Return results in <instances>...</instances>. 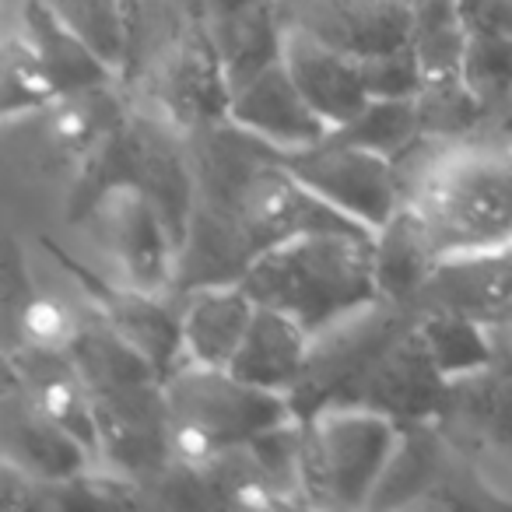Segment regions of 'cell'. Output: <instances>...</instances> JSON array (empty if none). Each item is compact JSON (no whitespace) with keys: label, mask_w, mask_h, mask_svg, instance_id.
Wrapping results in <instances>:
<instances>
[{"label":"cell","mask_w":512,"mask_h":512,"mask_svg":"<svg viewBox=\"0 0 512 512\" xmlns=\"http://www.w3.org/2000/svg\"><path fill=\"white\" fill-rule=\"evenodd\" d=\"M467 36H512V0H456Z\"/></svg>","instance_id":"1f68e13d"},{"label":"cell","mask_w":512,"mask_h":512,"mask_svg":"<svg viewBox=\"0 0 512 512\" xmlns=\"http://www.w3.org/2000/svg\"><path fill=\"white\" fill-rule=\"evenodd\" d=\"M228 92L285 53V18L278 0H260L253 8L211 25Z\"/></svg>","instance_id":"603a6c76"},{"label":"cell","mask_w":512,"mask_h":512,"mask_svg":"<svg viewBox=\"0 0 512 512\" xmlns=\"http://www.w3.org/2000/svg\"><path fill=\"white\" fill-rule=\"evenodd\" d=\"M505 330V337H509V341H512V327H502Z\"/></svg>","instance_id":"836d02e7"},{"label":"cell","mask_w":512,"mask_h":512,"mask_svg":"<svg viewBox=\"0 0 512 512\" xmlns=\"http://www.w3.org/2000/svg\"><path fill=\"white\" fill-rule=\"evenodd\" d=\"M4 383L18 386L39 411H46L60 425H67L99 456L92 393H88V383L81 376L78 362L71 358V351L43 348V344H29V341H11Z\"/></svg>","instance_id":"5bb4252c"},{"label":"cell","mask_w":512,"mask_h":512,"mask_svg":"<svg viewBox=\"0 0 512 512\" xmlns=\"http://www.w3.org/2000/svg\"><path fill=\"white\" fill-rule=\"evenodd\" d=\"M4 456L43 484H64L92 467L95 453L67 425L39 411L18 386L4 383Z\"/></svg>","instance_id":"2e32d148"},{"label":"cell","mask_w":512,"mask_h":512,"mask_svg":"<svg viewBox=\"0 0 512 512\" xmlns=\"http://www.w3.org/2000/svg\"><path fill=\"white\" fill-rule=\"evenodd\" d=\"M130 50L123 81L141 78L155 113L183 134L221 123L228 85L200 0H127Z\"/></svg>","instance_id":"3957f363"},{"label":"cell","mask_w":512,"mask_h":512,"mask_svg":"<svg viewBox=\"0 0 512 512\" xmlns=\"http://www.w3.org/2000/svg\"><path fill=\"white\" fill-rule=\"evenodd\" d=\"M285 25L365 60L411 43V0H278Z\"/></svg>","instance_id":"7c38bea8"},{"label":"cell","mask_w":512,"mask_h":512,"mask_svg":"<svg viewBox=\"0 0 512 512\" xmlns=\"http://www.w3.org/2000/svg\"><path fill=\"white\" fill-rule=\"evenodd\" d=\"M404 425L355 400L299 414V488L306 505L369 509L397 456Z\"/></svg>","instance_id":"5b68a950"},{"label":"cell","mask_w":512,"mask_h":512,"mask_svg":"<svg viewBox=\"0 0 512 512\" xmlns=\"http://www.w3.org/2000/svg\"><path fill=\"white\" fill-rule=\"evenodd\" d=\"M92 50H99L120 71L127 67L130 50V18L127 0H46Z\"/></svg>","instance_id":"83f0119b"},{"label":"cell","mask_w":512,"mask_h":512,"mask_svg":"<svg viewBox=\"0 0 512 512\" xmlns=\"http://www.w3.org/2000/svg\"><path fill=\"white\" fill-rule=\"evenodd\" d=\"M200 4H204L207 25H214V22H225V18L239 15V11L253 8V4H260V0H200Z\"/></svg>","instance_id":"d6a6232c"},{"label":"cell","mask_w":512,"mask_h":512,"mask_svg":"<svg viewBox=\"0 0 512 512\" xmlns=\"http://www.w3.org/2000/svg\"><path fill=\"white\" fill-rule=\"evenodd\" d=\"M418 120L421 137L432 141H460V137H474L484 116L481 102L467 88L463 74H446V78H425L418 92Z\"/></svg>","instance_id":"4316f807"},{"label":"cell","mask_w":512,"mask_h":512,"mask_svg":"<svg viewBox=\"0 0 512 512\" xmlns=\"http://www.w3.org/2000/svg\"><path fill=\"white\" fill-rule=\"evenodd\" d=\"M404 204L421 214L439 260L512 249V130L439 141Z\"/></svg>","instance_id":"7a4b0ae2"},{"label":"cell","mask_w":512,"mask_h":512,"mask_svg":"<svg viewBox=\"0 0 512 512\" xmlns=\"http://www.w3.org/2000/svg\"><path fill=\"white\" fill-rule=\"evenodd\" d=\"M316 337L299 320L271 306H256V316L242 337L228 369L253 386L292 397L313 362Z\"/></svg>","instance_id":"d6986e66"},{"label":"cell","mask_w":512,"mask_h":512,"mask_svg":"<svg viewBox=\"0 0 512 512\" xmlns=\"http://www.w3.org/2000/svg\"><path fill=\"white\" fill-rule=\"evenodd\" d=\"M505 130H512V116H509V123H505Z\"/></svg>","instance_id":"e575fe53"},{"label":"cell","mask_w":512,"mask_h":512,"mask_svg":"<svg viewBox=\"0 0 512 512\" xmlns=\"http://www.w3.org/2000/svg\"><path fill=\"white\" fill-rule=\"evenodd\" d=\"M372 249H376V285L383 302L407 309L418 306L421 292L442 264L421 214L411 204H400L397 214L383 228H376Z\"/></svg>","instance_id":"44dd1931"},{"label":"cell","mask_w":512,"mask_h":512,"mask_svg":"<svg viewBox=\"0 0 512 512\" xmlns=\"http://www.w3.org/2000/svg\"><path fill=\"white\" fill-rule=\"evenodd\" d=\"M53 253L60 267L78 281V288L92 302V313H99V320L113 330L116 337L130 344L134 351H141L162 376L176 372L186 362L183 351V323H179V309H172L165 302V295L158 292H141V288L127 285H109L106 278H99L95 271H88L85 264H78L64 246H53L50 239L43 242Z\"/></svg>","instance_id":"30bf717a"},{"label":"cell","mask_w":512,"mask_h":512,"mask_svg":"<svg viewBox=\"0 0 512 512\" xmlns=\"http://www.w3.org/2000/svg\"><path fill=\"white\" fill-rule=\"evenodd\" d=\"M71 218L88 228L95 246L109 256L127 285L169 295L179 281V249L158 204L130 179H109L88 193Z\"/></svg>","instance_id":"8992f818"},{"label":"cell","mask_w":512,"mask_h":512,"mask_svg":"<svg viewBox=\"0 0 512 512\" xmlns=\"http://www.w3.org/2000/svg\"><path fill=\"white\" fill-rule=\"evenodd\" d=\"M355 144H365L372 151H383L390 158H400L411 151L414 141H421L418 102L414 99H369V106L348 123L334 130Z\"/></svg>","instance_id":"f1b7e54d"},{"label":"cell","mask_w":512,"mask_h":512,"mask_svg":"<svg viewBox=\"0 0 512 512\" xmlns=\"http://www.w3.org/2000/svg\"><path fill=\"white\" fill-rule=\"evenodd\" d=\"M53 102H60V92L39 53L22 36V29L8 32L4 64H0V120L15 127V123H25L43 109H50Z\"/></svg>","instance_id":"cb8c5ba5"},{"label":"cell","mask_w":512,"mask_h":512,"mask_svg":"<svg viewBox=\"0 0 512 512\" xmlns=\"http://www.w3.org/2000/svg\"><path fill=\"white\" fill-rule=\"evenodd\" d=\"M18 29L32 43V50L39 53L46 71H50L60 99L95 92V88L123 85L120 71L99 50H92L46 0H25L22 11H18Z\"/></svg>","instance_id":"ffe728a7"},{"label":"cell","mask_w":512,"mask_h":512,"mask_svg":"<svg viewBox=\"0 0 512 512\" xmlns=\"http://www.w3.org/2000/svg\"><path fill=\"white\" fill-rule=\"evenodd\" d=\"M460 74L488 120L512 116V36H467Z\"/></svg>","instance_id":"484cf974"},{"label":"cell","mask_w":512,"mask_h":512,"mask_svg":"<svg viewBox=\"0 0 512 512\" xmlns=\"http://www.w3.org/2000/svg\"><path fill=\"white\" fill-rule=\"evenodd\" d=\"M369 228H313L264 249L242 271L260 306L299 320L313 337L379 306L376 249Z\"/></svg>","instance_id":"6da1fadb"},{"label":"cell","mask_w":512,"mask_h":512,"mask_svg":"<svg viewBox=\"0 0 512 512\" xmlns=\"http://www.w3.org/2000/svg\"><path fill=\"white\" fill-rule=\"evenodd\" d=\"M15 323H18V341L43 344V348H71L74 334L81 327V320L64 302L39 292H32V299L22 306Z\"/></svg>","instance_id":"4dcf8cb0"},{"label":"cell","mask_w":512,"mask_h":512,"mask_svg":"<svg viewBox=\"0 0 512 512\" xmlns=\"http://www.w3.org/2000/svg\"><path fill=\"white\" fill-rule=\"evenodd\" d=\"M225 120L271 151H299L330 134L323 116L295 85L285 57L228 92Z\"/></svg>","instance_id":"8fae6325"},{"label":"cell","mask_w":512,"mask_h":512,"mask_svg":"<svg viewBox=\"0 0 512 512\" xmlns=\"http://www.w3.org/2000/svg\"><path fill=\"white\" fill-rule=\"evenodd\" d=\"M414 327H418L421 344L432 355L435 369L446 376V383L488 369L498 355V337H502L498 327H488L474 316L442 306H418L414 309Z\"/></svg>","instance_id":"7402d4cb"},{"label":"cell","mask_w":512,"mask_h":512,"mask_svg":"<svg viewBox=\"0 0 512 512\" xmlns=\"http://www.w3.org/2000/svg\"><path fill=\"white\" fill-rule=\"evenodd\" d=\"M165 404L172 467L186 474H204L228 449L299 418L288 393L264 390L239 379L232 369L197 362H183L165 376Z\"/></svg>","instance_id":"277c9868"},{"label":"cell","mask_w":512,"mask_h":512,"mask_svg":"<svg viewBox=\"0 0 512 512\" xmlns=\"http://www.w3.org/2000/svg\"><path fill=\"white\" fill-rule=\"evenodd\" d=\"M449 383L435 369L414 327V313L351 372L330 400H355L376 411H386L400 425L435 421L446 404ZM320 407V404H316Z\"/></svg>","instance_id":"9c48e42d"},{"label":"cell","mask_w":512,"mask_h":512,"mask_svg":"<svg viewBox=\"0 0 512 512\" xmlns=\"http://www.w3.org/2000/svg\"><path fill=\"white\" fill-rule=\"evenodd\" d=\"M411 46L421 60L425 78L460 74L467 50V25H463L456 0H411Z\"/></svg>","instance_id":"d4e9b609"},{"label":"cell","mask_w":512,"mask_h":512,"mask_svg":"<svg viewBox=\"0 0 512 512\" xmlns=\"http://www.w3.org/2000/svg\"><path fill=\"white\" fill-rule=\"evenodd\" d=\"M127 116L130 106L123 102L120 85H109L95 88V92L67 95L25 123H36V137L46 162L78 179L95 162V155L113 141V134L127 123Z\"/></svg>","instance_id":"4fadbf2b"},{"label":"cell","mask_w":512,"mask_h":512,"mask_svg":"<svg viewBox=\"0 0 512 512\" xmlns=\"http://www.w3.org/2000/svg\"><path fill=\"white\" fill-rule=\"evenodd\" d=\"M274 155L313 197H320L327 207L369 232L383 228L404 204L397 158L355 144L341 134H327L309 148L274 151Z\"/></svg>","instance_id":"ba28073f"},{"label":"cell","mask_w":512,"mask_h":512,"mask_svg":"<svg viewBox=\"0 0 512 512\" xmlns=\"http://www.w3.org/2000/svg\"><path fill=\"white\" fill-rule=\"evenodd\" d=\"M418 306L456 309L498 330L512 327V249L442 260Z\"/></svg>","instance_id":"ac0fdd59"},{"label":"cell","mask_w":512,"mask_h":512,"mask_svg":"<svg viewBox=\"0 0 512 512\" xmlns=\"http://www.w3.org/2000/svg\"><path fill=\"white\" fill-rule=\"evenodd\" d=\"M498 334L495 362L449 383L435 425L484 488L512 498V341Z\"/></svg>","instance_id":"52a82bcc"},{"label":"cell","mask_w":512,"mask_h":512,"mask_svg":"<svg viewBox=\"0 0 512 512\" xmlns=\"http://www.w3.org/2000/svg\"><path fill=\"white\" fill-rule=\"evenodd\" d=\"M256 306L260 302L246 292L239 278L204 281V285L186 288L183 306H179L186 362L228 369L249 323H253Z\"/></svg>","instance_id":"e0dca14e"},{"label":"cell","mask_w":512,"mask_h":512,"mask_svg":"<svg viewBox=\"0 0 512 512\" xmlns=\"http://www.w3.org/2000/svg\"><path fill=\"white\" fill-rule=\"evenodd\" d=\"M362 74L372 99H418L421 85H425V71H421V60L411 43L400 50L365 57Z\"/></svg>","instance_id":"f546056e"},{"label":"cell","mask_w":512,"mask_h":512,"mask_svg":"<svg viewBox=\"0 0 512 512\" xmlns=\"http://www.w3.org/2000/svg\"><path fill=\"white\" fill-rule=\"evenodd\" d=\"M285 64L292 71L295 85L302 88L313 109L323 116L330 134L348 127L365 106H369V88H365L362 60L323 39L309 36L306 29L285 25Z\"/></svg>","instance_id":"9a60e30c"}]
</instances>
